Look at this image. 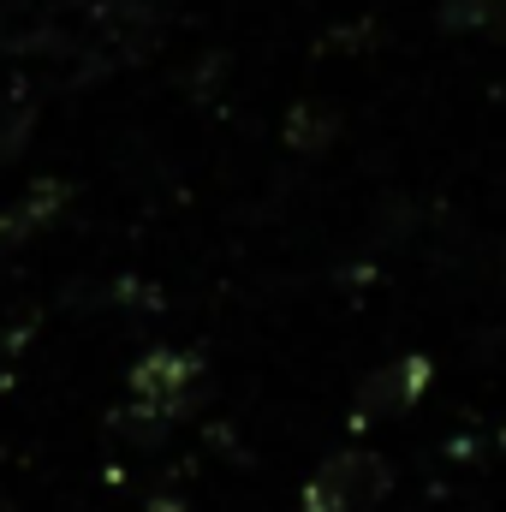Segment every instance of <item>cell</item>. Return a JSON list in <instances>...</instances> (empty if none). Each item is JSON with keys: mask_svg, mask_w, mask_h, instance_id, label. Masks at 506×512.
Instances as JSON below:
<instances>
[{"mask_svg": "<svg viewBox=\"0 0 506 512\" xmlns=\"http://www.w3.org/2000/svg\"><path fill=\"white\" fill-rule=\"evenodd\" d=\"M423 382H429V364L423 358H405V364H393V370H381L376 382L364 387V405H358V417H370V411H399V405H411L417 393H423Z\"/></svg>", "mask_w": 506, "mask_h": 512, "instance_id": "obj_2", "label": "cell"}, {"mask_svg": "<svg viewBox=\"0 0 506 512\" xmlns=\"http://www.w3.org/2000/svg\"><path fill=\"white\" fill-rule=\"evenodd\" d=\"M447 24H459V30H501L506 36V0H453Z\"/></svg>", "mask_w": 506, "mask_h": 512, "instance_id": "obj_3", "label": "cell"}, {"mask_svg": "<svg viewBox=\"0 0 506 512\" xmlns=\"http://www.w3.org/2000/svg\"><path fill=\"white\" fill-rule=\"evenodd\" d=\"M381 495H387V465L376 453H346L322 465V477L310 483V512H358L376 507Z\"/></svg>", "mask_w": 506, "mask_h": 512, "instance_id": "obj_1", "label": "cell"}]
</instances>
